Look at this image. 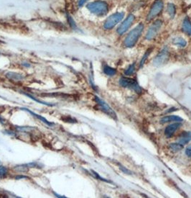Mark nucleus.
Segmentation results:
<instances>
[{"label": "nucleus", "instance_id": "a211bd4d", "mask_svg": "<svg viewBox=\"0 0 191 198\" xmlns=\"http://www.w3.org/2000/svg\"><path fill=\"white\" fill-rule=\"evenodd\" d=\"M169 148L173 151H179L183 148V145L180 143H171L169 145Z\"/></svg>", "mask_w": 191, "mask_h": 198}, {"label": "nucleus", "instance_id": "20e7f679", "mask_svg": "<svg viewBox=\"0 0 191 198\" xmlns=\"http://www.w3.org/2000/svg\"><path fill=\"white\" fill-rule=\"evenodd\" d=\"M119 84L121 86L124 87H129L137 92V93L141 92V88L138 85L137 82L134 79L126 78V77H122L119 80Z\"/></svg>", "mask_w": 191, "mask_h": 198}, {"label": "nucleus", "instance_id": "c85d7f7f", "mask_svg": "<svg viewBox=\"0 0 191 198\" xmlns=\"http://www.w3.org/2000/svg\"><path fill=\"white\" fill-rule=\"evenodd\" d=\"M121 169L123 171V172H124L125 173H126V174H129V173H128V172H129V171L126 170V169H125V168H124V167H122V168H121Z\"/></svg>", "mask_w": 191, "mask_h": 198}, {"label": "nucleus", "instance_id": "7ed1b4c3", "mask_svg": "<svg viewBox=\"0 0 191 198\" xmlns=\"http://www.w3.org/2000/svg\"><path fill=\"white\" fill-rule=\"evenodd\" d=\"M124 12H117V13L111 14V15L107 18L106 20L105 21L104 25H103L104 28L106 29V30H109V29L113 28L117 23H119V22L122 20V18L124 17Z\"/></svg>", "mask_w": 191, "mask_h": 198}, {"label": "nucleus", "instance_id": "4468645a", "mask_svg": "<svg viewBox=\"0 0 191 198\" xmlns=\"http://www.w3.org/2000/svg\"><path fill=\"white\" fill-rule=\"evenodd\" d=\"M22 110H25V111L27 112L30 113V114L33 115L34 117H35V118H37V119H38V120H41V121H42V122H44V123L47 124V125H48L51 126L52 125H53V123H51V122H50L49 121H48V120H46V119L45 118H43V117H42V116H41V115H37V114H36V113L33 112H32L31 110H30L26 109V108H22Z\"/></svg>", "mask_w": 191, "mask_h": 198}, {"label": "nucleus", "instance_id": "b1692460", "mask_svg": "<svg viewBox=\"0 0 191 198\" xmlns=\"http://www.w3.org/2000/svg\"><path fill=\"white\" fill-rule=\"evenodd\" d=\"M68 22H69V24H70L71 28L74 29V30H76V23H75V22H74V20H73V18L71 17V16L69 15V14L68 15Z\"/></svg>", "mask_w": 191, "mask_h": 198}, {"label": "nucleus", "instance_id": "dca6fc26", "mask_svg": "<svg viewBox=\"0 0 191 198\" xmlns=\"http://www.w3.org/2000/svg\"><path fill=\"white\" fill-rule=\"evenodd\" d=\"M103 72L108 76H114L117 73V70L109 66H105L104 68H103Z\"/></svg>", "mask_w": 191, "mask_h": 198}, {"label": "nucleus", "instance_id": "9b49d317", "mask_svg": "<svg viewBox=\"0 0 191 198\" xmlns=\"http://www.w3.org/2000/svg\"><path fill=\"white\" fill-rule=\"evenodd\" d=\"M190 140H191V132H183L180 135L178 142L182 145H185Z\"/></svg>", "mask_w": 191, "mask_h": 198}, {"label": "nucleus", "instance_id": "5701e85b", "mask_svg": "<svg viewBox=\"0 0 191 198\" xmlns=\"http://www.w3.org/2000/svg\"><path fill=\"white\" fill-rule=\"evenodd\" d=\"M7 174V167L1 166L0 167V178H4Z\"/></svg>", "mask_w": 191, "mask_h": 198}, {"label": "nucleus", "instance_id": "39448f33", "mask_svg": "<svg viewBox=\"0 0 191 198\" xmlns=\"http://www.w3.org/2000/svg\"><path fill=\"white\" fill-rule=\"evenodd\" d=\"M169 59V51L167 48H165L162 49L160 53L155 58L153 61V64L155 66H161L165 64Z\"/></svg>", "mask_w": 191, "mask_h": 198}, {"label": "nucleus", "instance_id": "412c9836", "mask_svg": "<svg viewBox=\"0 0 191 198\" xmlns=\"http://www.w3.org/2000/svg\"><path fill=\"white\" fill-rule=\"evenodd\" d=\"M152 48H149V49H148V50H147V51L145 52V53H144V55L143 58H142V60H141V62H140V67H142V66H143L144 63L145 62L146 59H147V57L149 56V54H150V53L152 52Z\"/></svg>", "mask_w": 191, "mask_h": 198}, {"label": "nucleus", "instance_id": "393cba45", "mask_svg": "<svg viewBox=\"0 0 191 198\" xmlns=\"http://www.w3.org/2000/svg\"><path fill=\"white\" fill-rule=\"evenodd\" d=\"M62 120H64L65 122H76V120H74V119L71 118V117H68V116H65L63 118H62Z\"/></svg>", "mask_w": 191, "mask_h": 198}, {"label": "nucleus", "instance_id": "7c9ffc66", "mask_svg": "<svg viewBox=\"0 0 191 198\" xmlns=\"http://www.w3.org/2000/svg\"><path fill=\"white\" fill-rule=\"evenodd\" d=\"M19 178H27V176H16V179H19Z\"/></svg>", "mask_w": 191, "mask_h": 198}, {"label": "nucleus", "instance_id": "f257e3e1", "mask_svg": "<svg viewBox=\"0 0 191 198\" xmlns=\"http://www.w3.org/2000/svg\"><path fill=\"white\" fill-rule=\"evenodd\" d=\"M143 24L140 23V24L137 25L135 29H133L132 31H130L129 33L128 34L127 36H126L124 39V46L126 47H128V48H131V47H133L135 46L137 42V40H138L141 34H142V31H143Z\"/></svg>", "mask_w": 191, "mask_h": 198}, {"label": "nucleus", "instance_id": "473e14b6", "mask_svg": "<svg viewBox=\"0 0 191 198\" xmlns=\"http://www.w3.org/2000/svg\"><path fill=\"white\" fill-rule=\"evenodd\" d=\"M22 65L25 66H27V67H29L30 66V64H27V63H24V64H22Z\"/></svg>", "mask_w": 191, "mask_h": 198}, {"label": "nucleus", "instance_id": "f3484780", "mask_svg": "<svg viewBox=\"0 0 191 198\" xmlns=\"http://www.w3.org/2000/svg\"><path fill=\"white\" fill-rule=\"evenodd\" d=\"M167 12L171 17H174L175 14V7L173 4H167Z\"/></svg>", "mask_w": 191, "mask_h": 198}, {"label": "nucleus", "instance_id": "f03ea898", "mask_svg": "<svg viewBox=\"0 0 191 198\" xmlns=\"http://www.w3.org/2000/svg\"><path fill=\"white\" fill-rule=\"evenodd\" d=\"M87 8L90 12L98 16H103L109 11L108 4L103 1H95L87 4Z\"/></svg>", "mask_w": 191, "mask_h": 198}, {"label": "nucleus", "instance_id": "6ab92c4d", "mask_svg": "<svg viewBox=\"0 0 191 198\" xmlns=\"http://www.w3.org/2000/svg\"><path fill=\"white\" fill-rule=\"evenodd\" d=\"M7 76L8 78H10V79H17V80H19V79L23 78L22 75L18 74H16V73H12V72H10V73L7 74Z\"/></svg>", "mask_w": 191, "mask_h": 198}, {"label": "nucleus", "instance_id": "9d476101", "mask_svg": "<svg viewBox=\"0 0 191 198\" xmlns=\"http://www.w3.org/2000/svg\"><path fill=\"white\" fill-rule=\"evenodd\" d=\"M180 126H181V124L179 123V122H175V123H172L171 124V125H168L165 128V136H167V138H170V137H172V135L174 134L175 132L179 128Z\"/></svg>", "mask_w": 191, "mask_h": 198}, {"label": "nucleus", "instance_id": "2f4dec72", "mask_svg": "<svg viewBox=\"0 0 191 198\" xmlns=\"http://www.w3.org/2000/svg\"><path fill=\"white\" fill-rule=\"evenodd\" d=\"M54 194H55V197H65V196H61V195H59V194H56V193H55V192H54Z\"/></svg>", "mask_w": 191, "mask_h": 198}, {"label": "nucleus", "instance_id": "ddd939ff", "mask_svg": "<svg viewBox=\"0 0 191 198\" xmlns=\"http://www.w3.org/2000/svg\"><path fill=\"white\" fill-rule=\"evenodd\" d=\"M183 31L188 35H191V22L188 17H185L183 22Z\"/></svg>", "mask_w": 191, "mask_h": 198}, {"label": "nucleus", "instance_id": "6e6552de", "mask_svg": "<svg viewBox=\"0 0 191 198\" xmlns=\"http://www.w3.org/2000/svg\"><path fill=\"white\" fill-rule=\"evenodd\" d=\"M95 100L96 102H97L98 105L99 106L100 108H101L105 113H106L107 115H109L110 117H111V118L114 119V120H117V118L115 112H114L113 110H112L111 108L106 103V102H103V100H101V99H99L98 97H95Z\"/></svg>", "mask_w": 191, "mask_h": 198}, {"label": "nucleus", "instance_id": "bb28decb", "mask_svg": "<svg viewBox=\"0 0 191 198\" xmlns=\"http://www.w3.org/2000/svg\"><path fill=\"white\" fill-rule=\"evenodd\" d=\"M185 153H186L187 156L191 158V145H190L187 148L186 150H185Z\"/></svg>", "mask_w": 191, "mask_h": 198}, {"label": "nucleus", "instance_id": "0eeeda50", "mask_svg": "<svg viewBox=\"0 0 191 198\" xmlns=\"http://www.w3.org/2000/svg\"><path fill=\"white\" fill-rule=\"evenodd\" d=\"M162 22L160 20H158L153 23L152 25L149 27V30H148L147 35H146V39L147 40H152L153 39L155 36L157 35L158 32L160 30V28L162 27Z\"/></svg>", "mask_w": 191, "mask_h": 198}, {"label": "nucleus", "instance_id": "2eb2a0df", "mask_svg": "<svg viewBox=\"0 0 191 198\" xmlns=\"http://www.w3.org/2000/svg\"><path fill=\"white\" fill-rule=\"evenodd\" d=\"M173 43H174L175 45H176V46L180 47H185L187 44L186 41L185 40V39H183V38H180V37H178L174 38V40H173Z\"/></svg>", "mask_w": 191, "mask_h": 198}, {"label": "nucleus", "instance_id": "a878e982", "mask_svg": "<svg viewBox=\"0 0 191 198\" xmlns=\"http://www.w3.org/2000/svg\"><path fill=\"white\" fill-rule=\"evenodd\" d=\"M91 172H92L93 175H94V176H95L96 178H97V179H101V180H102V181H105V182H109V181H107V180H106V179H103V178L101 177V176H100L99 175V174H97V173L94 172V171H93V170H92V171H91Z\"/></svg>", "mask_w": 191, "mask_h": 198}, {"label": "nucleus", "instance_id": "72a5a7b5", "mask_svg": "<svg viewBox=\"0 0 191 198\" xmlns=\"http://www.w3.org/2000/svg\"><path fill=\"white\" fill-rule=\"evenodd\" d=\"M0 163H1V162H0Z\"/></svg>", "mask_w": 191, "mask_h": 198}, {"label": "nucleus", "instance_id": "1a4fd4ad", "mask_svg": "<svg viewBox=\"0 0 191 198\" xmlns=\"http://www.w3.org/2000/svg\"><path fill=\"white\" fill-rule=\"evenodd\" d=\"M134 20H135V16H134L133 14H129V15L126 17V19L120 25V26L118 28V33H119V35H122L123 33H124V32L130 28V26L132 25Z\"/></svg>", "mask_w": 191, "mask_h": 198}, {"label": "nucleus", "instance_id": "aec40b11", "mask_svg": "<svg viewBox=\"0 0 191 198\" xmlns=\"http://www.w3.org/2000/svg\"><path fill=\"white\" fill-rule=\"evenodd\" d=\"M25 94L26 95V96H27V97H29L30 98H31L32 100H35V101H36L37 102H38V103H40V104H45V105H47V106H54L55 104H51V103H48V102H42V101H40V100H37L36 98H35V97H34L33 96H31V95H30V94H27V93H25Z\"/></svg>", "mask_w": 191, "mask_h": 198}, {"label": "nucleus", "instance_id": "423d86ee", "mask_svg": "<svg viewBox=\"0 0 191 198\" xmlns=\"http://www.w3.org/2000/svg\"><path fill=\"white\" fill-rule=\"evenodd\" d=\"M163 9V2L162 0H156L152 6V8L147 15V20H150L158 15Z\"/></svg>", "mask_w": 191, "mask_h": 198}, {"label": "nucleus", "instance_id": "4be33fe9", "mask_svg": "<svg viewBox=\"0 0 191 198\" xmlns=\"http://www.w3.org/2000/svg\"><path fill=\"white\" fill-rule=\"evenodd\" d=\"M135 71V64H132L129 66V68L126 70L124 72V74L126 75H131Z\"/></svg>", "mask_w": 191, "mask_h": 198}, {"label": "nucleus", "instance_id": "cd10ccee", "mask_svg": "<svg viewBox=\"0 0 191 198\" xmlns=\"http://www.w3.org/2000/svg\"><path fill=\"white\" fill-rule=\"evenodd\" d=\"M87 0H79V2H78V6L82 7L83 4H84L85 2Z\"/></svg>", "mask_w": 191, "mask_h": 198}, {"label": "nucleus", "instance_id": "c756f323", "mask_svg": "<svg viewBox=\"0 0 191 198\" xmlns=\"http://www.w3.org/2000/svg\"><path fill=\"white\" fill-rule=\"evenodd\" d=\"M0 122H1V123H2V124H4V122H4V120L2 118H1V116H0Z\"/></svg>", "mask_w": 191, "mask_h": 198}, {"label": "nucleus", "instance_id": "f8f14e48", "mask_svg": "<svg viewBox=\"0 0 191 198\" xmlns=\"http://www.w3.org/2000/svg\"><path fill=\"white\" fill-rule=\"evenodd\" d=\"M183 121V119L180 117L176 116V115H169V116L164 117L163 118L160 120V122L162 123H166V122H181Z\"/></svg>", "mask_w": 191, "mask_h": 198}]
</instances>
